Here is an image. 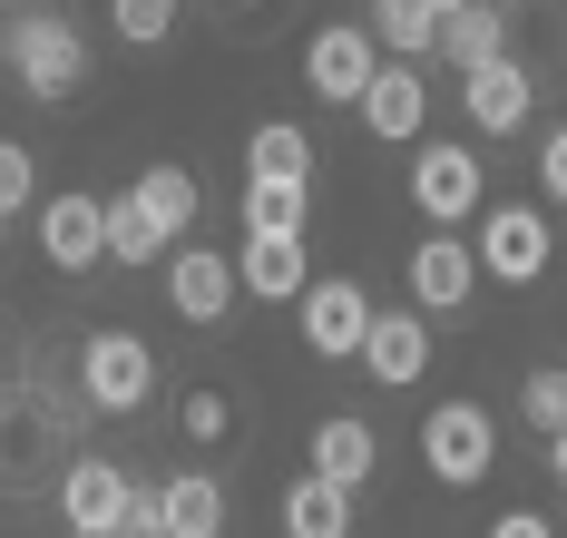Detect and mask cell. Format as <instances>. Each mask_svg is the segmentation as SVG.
Instances as JSON below:
<instances>
[{"label":"cell","instance_id":"6da1fadb","mask_svg":"<svg viewBox=\"0 0 567 538\" xmlns=\"http://www.w3.org/2000/svg\"><path fill=\"white\" fill-rule=\"evenodd\" d=\"M10 79H20L30 99H79L89 40H79L59 10H20V20H10Z\"/></svg>","mask_w":567,"mask_h":538},{"label":"cell","instance_id":"7a4b0ae2","mask_svg":"<svg viewBox=\"0 0 567 538\" xmlns=\"http://www.w3.org/2000/svg\"><path fill=\"white\" fill-rule=\"evenodd\" d=\"M421 461H431V479H451V489H480V479H489V461H499L489 412H480V402H441V412H431V431H421Z\"/></svg>","mask_w":567,"mask_h":538},{"label":"cell","instance_id":"3957f363","mask_svg":"<svg viewBox=\"0 0 567 538\" xmlns=\"http://www.w3.org/2000/svg\"><path fill=\"white\" fill-rule=\"evenodd\" d=\"M79 392L99 402V412H137L147 392H157V362L137 333H89L79 343Z\"/></svg>","mask_w":567,"mask_h":538},{"label":"cell","instance_id":"277c9868","mask_svg":"<svg viewBox=\"0 0 567 538\" xmlns=\"http://www.w3.org/2000/svg\"><path fill=\"white\" fill-rule=\"evenodd\" d=\"M127 489H137V479L117 470V461H89V451H79V461L59 470V509H69V529H79V538H117Z\"/></svg>","mask_w":567,"mask_h":538},{"label":"cell","instance_id":"5b68a950","mask_svg":"<svg viewBox=\"0 0 567 538\" xmlns=\"http://www.w3.org/2000/svg\"><path fill=\"white\" fill-rule=\"evenodd\" d=\"M303 79H313V99H352V108H362V89L382 79V40H372V30H313Z\"/></svg>","mask_w":567,"mask_h":538},{"label":"cell","instance_id":"8992f818","mask_svg":"<svg viewBox=\"0 0 567 538\" xmlns=\"http://www.w3.org/2000/svg\"><path fill=\"white\" fill-rule=\"evenodd\" d=\"M40 255H50L59 275H89L109 255V206L99 196H50L40 206Z\"/></svg>","mask_w":567,"mask_h":538},{"label":"cell","instance_id":"52a82bcc","mask_svg":"<svg viewBox=\"0 0 567 538\" xmlns=\"http://www.w3.org/2000/svg\"><path fill=\"white\" fill-rule=\"evenodd\" d=\"M362 333H372V303H362V284H342V275L303 284V343H313L323 362L362 353Z\"/></svg>","mask_w":567,"mask_h":538},{"label":"cell","instance_id":"ba28073f","mask_svg":"<svg viewBox=\"0 0 567 538\" xmlns=\"http://www.w3.org/2000/svg\"><path fill=\"white\" fill-rule=\"evenodd\" d=\"M411 206H421L431 226H460V216L480 206V157H470V147H421V167H411Z\"/></svg>","mask_w":567,"mask_h":538},{"label":"cell","instance_id":"9c48e42d","mask_svg":"<svg viewBox=\"0 0 567 538\" xmlns=\"http://www.w3.org/2000/svg\"><path fill=\"white\" fill-rule=\"evenodd\" d=\"M480 265H489L499 284H528V275L548 265V216H538V206H489V226H480Z\"/></svg>","mask_w":567,"mask_h":538},{"label":"cell","instance_id":"30bf717a","mask_svg":"<svg viewBox=\"0 0 567 538\" xmlns=\"http://www.w3.org/2000/svg\"><path fill=\"white\" fill-rule=\"evenodd\" d=\"M167 294H176V313H186V323H226L235 265H226V255H206V245H186V255L167 265Z\"/></svg>","mask_w":567,"mask_h":538},{"label":"cell","instance_id":"8fae6325","mask_svg":"<svg viewBox=\"0 0 567 538\" xmlns=\"http://www.w3.org/2000/svg\"><path fill=\"white\" fill-rule=\"evenodd\" d=\"M362 362H372V382H421V362H431V323L421 313H372V333H362Z\"/></svg>","mask_w":567,"mask_h":538},{"label":"cell","instance_id":"7c38bea8","mask_svg":"<svg viewBox=\"0 0 567 538\" xmlns=\"http://www.w3.org/2000/svg\"><path fill=\"white\" fill-rule=\"evenodd\" d=\"M460 99H470V127H489V137H509L518 118H528V69L518 60H489L460 79Z\"/></svg>","mask_w":567,"mask_h":538},{"label":"cell","instance_id":"4fadbf2b","mask_svg":"<svg viewBox=\"0 0 567 538\" xmlns=\"http://www.w3.org/2000/svg\"><path fill=\"white\" fill-rule=\"evenodd\" d=\"M284 538H352V489L323 470H303L284 489Z\"/></svg>","mask_w":567,"mask_h":538},{"label":"cell","instance_id":"5bb4252c","mask_svg":"<svg viewBox=\"0 0 567 538\" xmlns=\"http://www.w3.org/2000/svg\"><path fill=\"white\" fill-rule=\"evenodd\" d=\"M421 118H431V89L411 79V60H392L362 89V127H372V137H421Z\"/></svg>","mask_w":567,"mask_h":538},{"label":"cell","instance_id":"9a60e30c","mask_svg":"<svg viewBox=\"0 0 567 538\" xmlns=\"http://www.w3.org/2000/svg\"><path fill=\"white\" fill-rule=\"evenodd\" d=\"M470 275H480L470 245H460V236H431L421 255H411V294H421V313H460V303H470Z\"/></svg>","mask_w":567,"mask_h":538},{"label":"cell","instance_id":"2e32d148","mask_svg":"<svg viewBox=\"0 0 567 538\" xmlns=\"http://www.w3.org/2000/svg\"><path fill=\"white\" fill-rule=\"evenodd\" d=\"M235 275H245V294H265V303H303V284H313L303 275V236H255Z\"/></svg>","mask_w":567,"mask_h":538},{"label":"cell","instance_id":"e0dca14e","mask_svg":"<svg viewBox=\"0 0 567 538\" xmlns=\"http://www.w3.org/2000/svg\"><path fill=\"white\" fill-rule=\"evenodd\" d=\"M441 60L470 79V69H489V60H509V30H499V10L489 0H460L451 20H441Z\"/></svg>","mask_w":567,"mask_h":538},{"label":"cell","instance_id":"ac0fdd59","mask_svg":"<svg viewBox=\"0 0 567 538\" xmlns=\"http://www.w3.org/2000/svg\"><path fill=\"white\" fill-rule=\"evenodd\" d=\"M313 470L342 479V489H362V479H372V421H352V412L313 421Z\"/></svg>","mask_w":567,"mask_h":538},{"label":"cell","instance_id":"d6986e66","mask_svg":"<svg viewBox=\"0 0 567 538\" xmlns=\"http://www.w3.org/2000/svg\"><path fill=\"white\" fill-rule=\"evenodd\" d=\"M441 0H372V40L392 50V60H421V50H441Z\"/></svg>","mask_w":567,"mask_h":538},{"label":"cell","instance_id":"ffe728a7","mask_svg":"<svg viewBox=\"0 0 567 538\" xmlns=\"http://www.w3.org/2000/svg\"><path fill=\"white\" fill-rule=\"evenodd\" d=\"M313 216V186L303 177H255L245 186V236H303Z\"/></svg>","mask_w":567,"mask_h":538},{"label":"cell","instance_id":"44dd1931","mask_svg":"<svg viewBox=\"0 0 567 538\" xmlns=\"http://www.w3.org/2000/svg\"><path fill=\"white\" fill-rule=\"evenodd\" d=\"M157 245H176V236L157 226V206L127 186V196L109 206V255H117V265H157Z\"/></svg>","mask_w":567,"mask_h":538},{"label":"cell","instance_id":"7402d4cb","mask_svg":"<svg viewBox=\"0 0 567 538\" xmlns=\"http://www.w3.org/2000/svg\"><path fill=\"white\" fill-rule=\"evenodd\" d=\"M216 529H226V489L206 470L167 479V538H216Z\"/></svg>","mask_w":567,"mask_h":538},{"label":"cell","instance_id":"603a6c76","mask_svg":"<svg viewBox=\"0 0 567 538\" xmlns=\"http://www.w3.org/2000/svg\"><path fill=\"white\" fill-rule=\"evenodd\" d=\"M245 157H255V177H303V186H313V137H303L293 118H265Z\"/></svg>","mask_w":567,"mask_h":538},{"label":"cell","instance_id":"cb8c5ba5","mask_svg":"<svg viewBox=\"0 0 567 538\" xmlns=\"http://www.w3.org/2000/svg\"><path fill=\"white\" fill-rule=\"evenodd\" d=\"M137 196L157 206V226H167V236H186V226H196V177H186V167H147V177H137Z\"/></svg>","mask_w":567,"mask_h":538},{"label":"cell","instance_id":"d4e9b609","mask_svg":"<svg viewBox=\"0 0 567 538\" xmlns=\"http://www.w3.org/2000/svg\"><path fill=\"white\" fill-rule=\"evenodd\" d=\"M518 421H528L538 441H558V431H567V372H528V392H518Z\"/></svg>","mask_w":567,"mask_h":538},{"label":"cell","instance_id":"484cf974","mask_svg":"<svg viewBox=\"0 0 567 538\" xmlns=\"http://www.w3.org/2000/svg\"><path fill=\"white\" fill-rule=\"evenodd\" d=\"M109 20H117V40L147 50V40H167V30H176V0H109Z\"/></svg>","mask_w":567,"mask_h":538},{"label":"cell","instance_id":"4316f807","mask_svg":"<svg viewBox=\"0 0 567 538\" xmlns=\"http://www.w3.org/2000/svg\"><path fill=\"white\" fill-rule=\"evenodd\" d=\"M30 186H40L30 147H10V137H0V216H10V206H30Z\"/></svg>","mask_w":567,"mask_h":538},{"label":"cell","instance_id":"83f0119b","mask_svg":"<svg viewBox=\"0 0 567 538\" xmlns=\"http://www.w3.org/2000/svg\"><path fill=\"white\" fill-rule=\"evenodd\" d=\"M117 538H167V489H127V519Z\"/></svg>","mask_w":567,"mask_h":538},{"label":"cell","instance_id":"f1b7e54d","mask_svg":"<svg viewBox=\"0 0 567 538\" xmlns=\"http://www.w3.org/2000/svg\"><path fill=\"white\" fill-rule=\"evenodd\" d=\"M226 392H186V431H196V441H216V431H226Z\"/></svg>","mask_w":567,"mask_h":538},{"label":"cell","instance_id":"f546056e","mask_svg":"<svg viewBox=\"0 0 567 538\" xmlns=\"http://www.w3.org/2000/svg\"><path fill=\"white\" fill-rule=\"evenodd\" d=\"M538 177H548V196H558V206H567V127H558V137H548V157H538Z\"/></svg>","mask_w":567,"mask_h":538},{"label":"cell","instance_id":"4dcf8cb0","mask_svg":"<svg viewBox=\"0 0 567 538\" xmlns=\"http://www.w3.org/2000/svg\"><path fill=\"white\" fill-rule=\"evenodd\" d=\"M489 538H548V519H538V509H509V519H499Z\"/></svg>","mask_w":567,"mask_h":538},{"label":"cell","instance_id":"1f68e13d","mask_svg":"<svg viewBox=\"0 0 567 538\" xmlns=\"http://www.w3.org/2000/svg\"><path fill=\"white\" fill-rule=\"evenodd\" d=\"M558 479H567V431H558Z\"/></svg>","mask_w":567,"mask_h":538},{"label":"cell","instance_id":"d6a6232c","mask_svg":"<svg viewBox=\"0 0 567 538\" xmlns=\"http://www.w3.org/2000/svg\"><path fill=\"white\" fill-rule=\"evenodd\" d=\"M441 10H460V0H441Z\"/></svg>","mask_w":567,"mask_h":538}]
</instances>
